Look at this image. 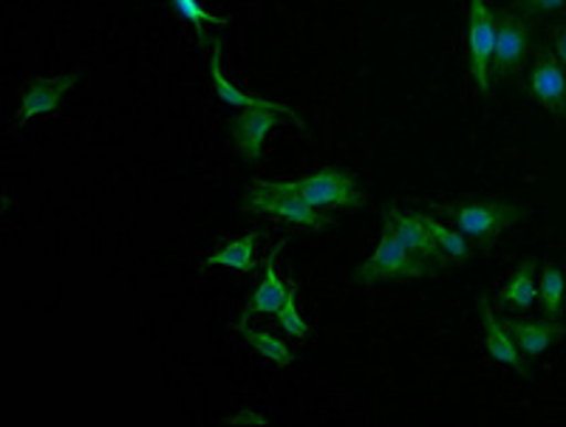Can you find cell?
Masks as SVG:
<instances>
[{"mask_svg": "<svg viewBox=\"0 0 566 427\" xmlns=\"http://www.w3.org/2000/svg\"><path fill=\"white\" fill-rule=\"evenodd\" d=\"M428 213L442 215L444 221H451L453 227L470 241V244L488 246L493 244L504 229L527 215V207L515 204L507 199H462V201H439L424 207Z\"/></svg>", "mask_w": 566, "mask_h": 427, "instance_id": "obj_1", "label": "cell"}, {"mask_svg": "<svg viewBox=\"0 0 566 427\" xmlns=\"http://www.w3.org/2000/svg\"><path fill=\"white\" fill-rule=\"evenodd\" d=\"M270 190L277 193H290L303 199L312 207H340V210H357L366 204V193H363L360 179L348 170H317L303 179H292V182H264Z\"/></svg>", "mask_w": 566, "mask_h": 427, "instance_id": "obj_2", "label": "cell"}, {"mask_svg": "<svg viewBox=\"0 0 566 427\" xmlns=\"http://www.w3.org/2000/svg\"><path fill=\"white\" fill-rule=\"evenodd\" d=\"M439 269L431 264H422L408 253L402 241L394 235L391 227L382 224V233L374 253L363 260L352 273L354 284H380V280H419V278H437Z\"/></svg>", "mask_w": 566, "mask_h": 427, "instance_id": "obj_3", "label": "cell"}, {"mask_svg": "<svg viewBox=\"0 0 566 427\" xmlns=\"http://www.w3.org/2000/svg\"><path fill=\"white\" fill-rule=\"evenodd\" d=\"M493 49L495 12L484 0H468V72L482 97L493 88Z\"/></svg>", "mask_w": 566, "mask_h": 427, "instance_id": "obj_4", "label": "cell"}, {"mask_svg": "<svg viewBox=\"0 0 566 427\" xmlns=\"http://www.w3.org/2000/svg\"><path fill=\"white\" fill-rule=\"evenodd\" d=\"M533 49V20L504 7L495 12V49H493V79H507L522 72Z\"/></svg>", "mask_w": 566, "mask_h": 427, "instance_id": "obj_5", "label": "cell"}, {"mask_svg": "<svg viewBox=\"0 0 566 427\" xmlns=\"http://www.w3.org/2000/svg\"><path fill=\"white\" fill-rule=\"evenodd\" d=\"M244 210L252 215H261V218H275V221H283V224H297V227L317 229V233L332 227V218L323 215L321 210L306 204V201L297 199V195L270 190L264 182H255V188L244 195Z\"/></svg>", "mask_w": 566, "mask_h": 427, "instance_id": "obj_6", "label": "cell"}, {"mask_svg": "<svg viewBox=\"0 0 566 427\" xmlns=\"http://www.w3.org/2000/svg\"><path fill=\"white\" fill-rule=\"evenodd\" d=\"M281 119H292L295 125L306 128L303 117L297 110H281V108H244L239 117L230 119L232 145L239 150L244 162L258 164L261 162V150H264V139Z\"/></svg>", "mask_w": 566, "mask_h": 427, "instance_id": "obj_7", "label": "cell"}, {"mask_svg": "<svg viewBox=\"0 0 566 427\" xmlns=\"http://www.w3.org/2000/svg\"><path fill=\"white\" fill-rule=\"evenodd\" d=\"M382 224H386V227H391L394 235L402 241V246H406L408 253H411L413 258L422 260V264L437 266L439 273L451 266L448 255L439 249L437 238H433L431 229H428V224H424L422 210H402L394 204V207H388L386 215H382Z\"/></svg>", "mask_w": 566, "mask_h": 427, "instance_id": "obj_8", "label": "cell"}, {"mask_svg": "<svg viewBox=\"0 0 566 427\" xmlns=\"http://www.w3.org/2000/svg\"><path fill=\"white\" fill-rule=\"evenodd\" d=\"M527 94L544 110L566 117V68L553 49H541L535 54V63L527 72Z\"/></svg>", "mask_w": 566, "mask_h": 427, "instance_id": "obj_9", "label": "cell"}, {"mask_svg": "<svg viewBox=\"0 0 566 427\" xmlns=\"http://www.w3.org/2000/svg\"><path fill=\"white\" fill-rule=\"evenodd\" d=\"M479 323H482L488 354L493 356L495 363L510 365V369L518 371L524 380H530L527 360H524L522 349H518V343H515L513 334H510L507 323H504V314L502 311H495L493 303H490V295H482V300H479Z\"/></svg>", "mask_w": 566, "mask_h": 427, "instance_id": "obj_10", "label": "cell"}, {"mask_svg": "<svg viewBox=\"0 0 566 427\" xmlns=\"http://www.w3.org/2000/svg\"><path fill=\"white\" fill-rule=\"evenodd\" d=\"M80 83V74L71 72L65 77H45L29 85V92L23 94V103L14 110V125L23 128L29 119L40 117V114H52L69 92H74V85Z\"/></svg>", "mask_w": 566, "mask_h": 427, "instance_id": "obj_11", "label": "cell"}, {"mask_svg": "<svg viewBox=\"0 0 566 427\" xmlns=\"http://www.w3.org/2000/svg\"><path fill=\"white\" fill-rule=\"evenodd\" d=\"M221 52H224V43L219 38H210V79H212V88L219 94L221 103L232 105V108H281V110H290V105L275 103L270 97H258V94H247L241 92L239 85L232 83L230 77L224 74V65H221Z\"/></svg>", "mask_w": 566, "mask_h": 427, "instance_id": "obj_12", "label": "cell"}, {"mask_svg": "<svg viewBox=\"0 0 566 427\" xmlns=\"http://www.w3.org/2000/svg\"><path fill=\"white\" fill-rule=\"evenodd\" d=\"M504 323H507L510 334H513V340L518 343V349H522V354L527 356V360H535V356H541L544 351L549 349V345L558 343L560 337L566 334L564 320L504 318Z\"/></svg>", "mask_w": 566, "mask_h": 427, "instance_id": "obj_13", "label": "cell"}, {"mask_svg": "<svg viewBox=\"0 0 566 427\" xmlns=\"http://www.w3.org/2000/svg\"><path fill=\"white\" fill-rule=\"evenodd\" d=\"M283 246L286 244H283V241H277L270 253H266L261 284H258V289L250 295V300H247V306H244V314H241L244 320L250 318V314H275L277 306H281V300H283V295H286V289H290V284H283L281 273H277V258H281Z\"/></svg>", "mask_w": 566, "mask_h": 427, "instance_id": "obj_14", "label": "cell"}, {"mask_svg": "<svg viewBox=\"0 0 566 427\" xmlns=\"http://www.w3.org/2000/svg\"><path fill=\"white\" fill-rule=\"evenodd\" d=\"M535 278H538V264H535V258H524L510 273L507 284H504L502 295H499V303L510 306L515 311H527L535 303V298H538V280Z\"/></svg>", "mask_w": 566, "mask_h": 427, "instance_id": "obj_15", "label": "cell"}, {"mask_svg": "<svg viewBox=\"0 0 566 427\" xmlns=\"http://www.w3.org/2000/svg\"><path fill=\"white\" fill-rule=\"evenodd\" d=\"M255 246H258V233L241 235V238L227 241L224 246H219L216 253H210L201 264V273L212 269V266H227L232 273L252 275L255 273Z\"/></svg>", "mask_w": 566, "mask_h": 427, "instance_id": "obj_16", "label": "cell"}, {"mask_svg": "<svg viewBox=\"0 0 566 427\" xmlns=\"http://www.w3.org/2000/svg\"><path fill=\"white\" fill-rule=\"evenodd\" d=\"M235 331H239L241 340H244L250 349H255L258 354L264 356V360H270L272 365H277V369H292V363H295V354H292V349L286 340L270 334V331L252 329V325H247V320H239V323H235Z\"/></svg>", "mask_w": 566, "mask_h": 427, "instance_id": "obj_17", "label": "cell"}, {"mask_svg": "<svg viewBox=\"0 0 566 427\" xmlns=\"http://www.w3.org/2000/svg\"><path fill=\"white\" fill-rule=\"evenodd\" d=\"M564 298H566V273L555 264H544L538 273V303L544 318L564 320Z\"/></svg>", "mask_w": 566, "mask_h": 427, "instance_id": "obj_18", "label": "cell"}, {"mask_svg": "<svg viewBox=\"0 0 566 427\" xmlns=\"http://www.w3.org/2000/svg\"><path fill=\"white\" fill-rule=\"evenodd\" d=\"M170 9L185 20L187 26L196 32V40H199V46H210V38H207V26H216V29H227L232 23L230 18L224 14H216L201 3V0H168Z\"/></svg>", "mask_w": 566, "mask_h": 427, "instance_id": "obj_19", "label": "cell"}, {"mask_svg": "<svg viewBox=\"0 0 566 427\" xmlns=\"http://www.w3.org/2000/svg\"><path fill=\"white\" fill-rule=\"evenodd\" d=\"M422 218L424 224H428V229H431L433 238H437L439 249L448 255L451 264H464V260L473 258V244H470L459 229H451L448 224H442V221H439L433 213H428V210H422Z\"/></svg>", "mask_w": 566, "mask_h": 427, "instance_id": "obj_20", "label": "cell"}, {"mask_svg": "<svg viewBox=\"0 0 566 427\" xmlns=\"http://www.w3.org/2000/svg\"><path fill=\"white\" fill-rule=\"evenodd\" d=\"M275 320L295 340H306L310 337V325H306V320L301 314V306H297V284H290V289H286V295H283L281 306L275 311Z\"/></svg>", "mask_w": 566, "mask_h": 427, "instance_id": "obj_21", "label": "cell"}, {"mask_svg": "<svg viewBox=\"0 0 566 427\" xmlns=\"http://www.w3.org/2000/svg\"><path fill=\"white\" fill-rule=\"evenodd\" d=\"M510 7L515 9L518 14H524V18H541V14H553V12H560V9L566 7V0H513Z\"/></svg>", "mask_w": 566, "mask_h": 427, "instance_id": "obj_22", "label": "cell"}, {"mask_svg": "<svg viewBox=\"0 0 566 427\" xmlns=\"http://www.w3.org/2000/svg\"><path fill=\"white\" fill-rule=\"evenodd\" d=\"M230 425H258V427H266V425H270V419H264V416H258L255 410H241V414L232 416Z\"/></svg>", "mask_w": 566, "mask_h": 427, "instance_id": "obj_23", "label": "cell"}, {"mask_svg": "<svg viewBox=\"0 0 566 427\" xmlns=\"http://www.w3.org/2000/svg\"><path fill=\"white\" fill-rule=\"evenodd\" d=\"M553 49H555V54H558L560 65H564V68H566V26H560L558 32H555Z\"/></svg>", "mask_w": 566, "mask_h": 427, "instance_id": "obj_24", "label": "cell"}]
</instances>
